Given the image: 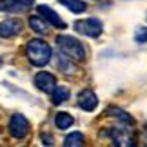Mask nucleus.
<instances>
[{
    "label": "nucleus",
    "mask_w": 147,
    "mask_h": 147,
    "mask_svg": "<svg viewBox=\"0 0 147 147\" xmlns=\"http://www.w3.org/2000/svg\"><path fill=\"white\" fill-rule=\"evenodd\" d=\"M35 86L40 89L42 93L51 94L53 89L56 87V78H55V75H51L47 71H40V73L35 75Z\"/></svg>",
    "instance_id": "7"
},
{
    "label": "nucleus",
    "mask_w": 147,
    "mask_h": 147,
    "mask_svg": "<svg viewBox=\"0 0 147 147\" xmlns=\"http://www.w3.org/2000/svg\"><path fill=\"white\" fill-rule=\"evenodd\" d=\"M58 2L62 5H65L71 13H76V15H80V13H84V11L87 9V5L84 4L82 0H58Z\"/></svg>",
    "instance_id": "15"
},
{
    "label": "nucleus",
    "mask_w": 147,
    "mask_h": 147,
    "mask_svg": "<svg viewBox=\"0 0 147 147\" xmlns=\"http://www.w3.org/2000/svg\"><path fill=\"white\" fill-rule=\"evenodd\" d=\"M38 13H40V16H44V18L47 20V24L49 26H53V27H56V29H65V22L58 16V13L53 9V7H49V5H46V4H40L38 5Z\"/></svg>",
    "instance_id": "6"
},
{
    "label": "nucleus",
    "mask_w": 147,
    "mask_h": 147,
    "mask_svg": "<svg viewBox=\"0 0 147 147\" xmlns=\"http://www.w3.org/2000/svg\"><path fill=\"white\" fill-rule=\"evenodd\" d=\"M64 145L65 147H80V145H84V134L78 133V131L69 133L65 136V140H64Z\"/></svg>",
    "instance_id": "16"
},
{
    "label": "nucleus",
    "mask_w": 147,
    "mask_h": 147,
    "mask_svg": "<svg viewBox=\"0 0 147 147\" xmlns=\"http://www.w3.org/2000/svg\"><path fill=\"white\" fill-rule=\"evenodd\" d=\"M73 116L69 115V113H56V116H55V125L58 127V129H69L73 125Z\"/></svg>",
    "instance_id": "14"
},
{
    "label": "nucleus",
    "mask_w": 147,
    "mask_h": 147,
    "mask_svg": "<svg viewBox=\"0 0 147 147\" xmlns=\"http://www.w3.org/2000/svg\"><path fill=\"white\" fill-rule=\"evenodd\" d=\"M42 144L44 145H53V138L47 136V134H42Z\"/></svg>",
    "instance_id": "20"
},
{
    "label": "nucleus",
    "mask_w": 147,
    "mask_h": 147,
    "mask_svg": "<svg viewBox=\"0 0 147 147\" xmlns=\"http://www.w3.org/2000/svg\"><path fill=\"white\" fill-rule=\"evenodd\" d=\"M22 31V22L18 18H5L0 22V36L2 38H11L18 35Z\"/></svg>",
    "instance_id": "8"
},
{
    "label": "nucleus",
    "mask_w": 147,
    "mask_h": 147,
    "mask_svg": "<svg viewBox=\"0 0 147 147\" xmlns=\"http://www.w3.org/2000/svg\"><path fill=\"white\" fill-rule=\"evenodd\" d=\"M29 27L35 33H38V35H46V33L49 31V27H47V20L44 18V16H29Z\"/></svg>",
    "instance_id": "11"
},
{
    "label": "nucleus",
    "mask_w": 147,
    "mask_h": 147,
    "mask_svg": "<svg viewBox=\"0 0 147 147\" xmlns=\"http://www.w3.org/2000/svg\"><path fill=\"white\" fill-rule=\"evenodd\" d=\"M134 40L138 44H145L147 42V27L145 26L136 27V31H134Z\"/></svg>",
    "instance_id": "18"
},
{
    "label": "nucleus",
    "mask_w": 147,
    "mask_h": 147,
    "mask_svg": "<svg viewBox=\"0 0 147 147\" xmlns=\"http://www.w3.org/2000/svg\"><path fill=\"white\" fill-rule=\"evenodd\" d=\"M109 138L113 140V145H116V147H133L136 144V136H134L133 125H129V123L115 125L109 131Z\"/></svg>",
    "instance_id": "3"
},
{
    "label": "nucleus",
    "mask_w": 147,
    "mask_h": 147,
    "mask_svg": "<svg viewBox=\"0 0 147 147\" xmlns=\"http://www.w3.org/2000/svg\"><path fill=\"white\" fill-rule=\"evenodd\" d=\"M9 133L16 140H24L27 136V133H29V122H27V118L24 115H18V113L13 115L9 120Z\"/></svg>",
    "instance_id": "5"
},
{
    "label": "nucleus",
    "mask_w": 147,
    "mask_h": 147,
    "mask_svg": "<svg viewBox=\"0 0 147 147\" xmlns=\"http://www.w3.org/2000/svg\"><path fill=\"white\" fill-rule=\"evenodd\" d=\"M0 67H2V58H0Z\"/></svg>",
    "instance_id": "21"
},
{
    "label": "nucleus",
    "mask_w": 147,
    "mask_h": 147,
    "mask_svg": "<svg viewBox=\"0 0 147 147\" xmlns=\"http://www.w3.org/2000/svg\"><path fill=\"white\" fill-rule=\"evenodd\" d=\"M107 113H109L111 116L118 118V120H120L122 123H129V125H134L133 116L129 115V113H125L123 109H120V107H109V109H107Z\"/></svg>",
    "instance_id": "12"
},
{
    "label": "nucleus",
    "mask_w": 147,
    "mask_h": 147,
    "mask_svg": "<svg viewBox=\"0 0 147 147\" xmlns=\"http://www.w3.org/2000/svg\"><path fill=\"white\" fill-rule=\"evenodd\" d=\"M15 2L18 4L22 9H29L31 5H33V0H15Z\"/></svg>",
    "instance_id": "19"
},
{
    "label": "nucleus",
    "mask_w": 147,
    "mask_h": 147,
    "mask_svg": "<svg viewBox=\"0 0 147 147\" xmlns=\"http://www.w3.org/2000/svg\"><path fill=\"white\" fill-rule=\"evenodd\" d=\"M67 98H69V89H67V87L56 86L53 89V93H51V102H53L55 105H60L62 102H65Z\"/></svg>",
    "instance_id": "13"
},
{
    "label": "nucleus",
    "mask_w": 147,
    "mask_h": 147,
    "mask_svg": "<svg viewBox=\"0 0 147 147\" xmlns=\"http://www.w3.org/2000/svg\"><path fill=\"white\" fill-rule=\"evenodd\" d=\"M78 107H82L84 111H94L98 105V96L94 94L91 89H84L78 93Z\"/></svg>",
    "instance_id": "9"
},
{
    "label": "nucleus",
    "mask_w": 147,
    "mask_h": 147,
    "mask_svg": "<svg viewBox=\"0 0 147 147\" xmlns=\"http://www.w3.org/2000/svg\"><path fill=\"white\" fill-rule=\"evenodd\" d=\"M26 55L35 67H44V65L49 64L51 56H53V49H51V46L46 40H42V38H33L26 46Z\"/></svg>",
    "instance_id": "1"
},
{
    "label": "nucleus",
    "mask_w": 147,
    "mask_h": 147,
    "mask_svg": "<svg viewBox=\"0 0 147 147\" xmlns=\"http://www.w3.org/2000/svg\"><path fill=\"white\" fill-rule=\"evenodd\" d=\"M75 60H71L67 55H64L60 51L58 55H56V67L62 71V73H67V75H71V73H75V64H73Z\"/></svg>",
    "instance_id": "10"
},
{
    "label": "nucleus",
    "mask_w": 147,
    "mask_h": 147,
    "mask_svg": "<svg viewBox=\"0 0 147 147\" xmlns=\"http://www.w3.org/2000/svg\"><path fill=\"white\" fill-rule=\"evenodd\" d=\"M75 31L80 33V35L96 38V36L102 35L104 26H102V22L98 18H84V20H76L75 22Z\"/></svg>",
    "instance_id": "4"
},
{
    "label": "nucleus",
    "mask_w": 147,
    "mask_h": 147,
    "mask_svg": "<svg viewBox=\"0 0 147 147\" xmlns=\"http://www.w3.org/2000/svg\"><path fill=\"white\" fill-rule=\"evenodd\" d=\"M0 11H9V13H22V9L15 0H0Z\"/></svg>",
    "instance_id": "17"
},
{
    "label": "nucleus",
    "mask_w": 147,
    "mask_h": 147,
    "mask_svg": "<svg viewBox=\"0 0 147 147\" xmlns=\"http://www.w3.org/2000/svg\"><path fill=\"white\" fill-rule=\"evenodd\" d=\"M56 46L64 55H67L71 60L75 62H84L86 60V47L80 40H76L75 36L69 35H58L56 36Z\"/></svg>",
    "instance_id": "2"
}]
</instances>
